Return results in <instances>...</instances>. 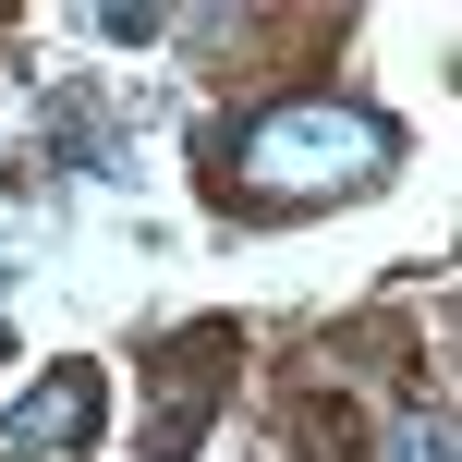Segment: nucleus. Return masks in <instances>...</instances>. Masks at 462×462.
I'll list each match as a JSON object with an SVG mask.
<instances>
[{"instance_id":"7ed1b4c3","label":"nucleus","mask_w":462,"mask_h":462,"mask_svg":"<svg viewBox=\"0 0 462 462\" xmlns=\"http://www.w3.org/2000/svg\"><path fill=\"white\" fill-rule=\"evenodd\" d=\"M390 462H450V414H439V402L390 414Z\"/></svg>"},{"instance_id":"f03ea898","label":"nucleus","mask_w":462,"mask_h":462,"mask_svg":"<svg viewBox=\"0 0 462 462\" xmlns=\"http://www.w3.org/2000/svg\"><path fill=\"white\" fill-rule=\"evenodd\" d=\"M86 439H97V365H49L0 414V450H86Z\"/></svg>"},{"instance_id":"f257e3e1","label":"nucleus","mask_w":462,"mask_h":462,"mask_svg":"<svg viewBox=\"0 0 462 462\" xmlns=\"http://www.w3.org/2000/svg\"><path fill=\"white\" fill-rule=\"evenodd\" d=\"M377 159H390V122L353 110V97H280L244 134V183L255 195H328V183H365Z\"/></svg>"}]
</instances>
